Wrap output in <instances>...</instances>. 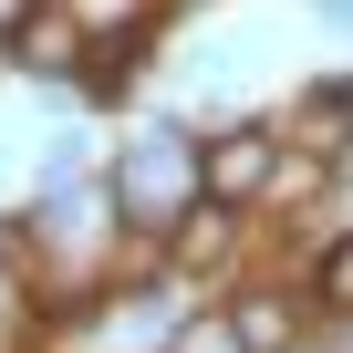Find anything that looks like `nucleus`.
I'll list each match as a JSON object with an SVG mask.
<instances>
[{
    "label": "nucleus",
    "mask_w": 353,
    "mask_h": 353,
    "mask_svg": "<svg viewBox=\"0 0 353 353\" xmlns=\"http://www.w3.org/2000/svg\"><path fill=\"white\" fill-rule=\"evenodd\" d=\"M0 52H21V73H83V21L73 11H32Z\"/></svg>",
    "instance_id": "obj_4"
},
{
    "label": "nucleus",
    "mask_w": 353,
    "mask_h": 353,
    "mask_svg": "<svg viewBox=\"0 0 353 353\" xmlns=\"http://www.w3.org/2000/svg\"><path fill=\"white\" fill-rule=\"evenodd\" d=\"M32 312V291H21V270H11V239H0V322H21Z\"/></svg>",
    "instance_id": "obj_7"
},
{
    "label": "nucleus",
    "mask_w": 353,
    "mask_h": 353,
    "mask_svg": "<svg viewBox=\"0 0 353 353\" xmlns=\"http://www.w3.org/2000/svg\"><path fill=\"white\" fill-rule=\"evenodd\" d=\"M32 11H42V0H0V42H11V32H21Z\"/></svg>",
    "instance_id": "obj_8"
},
{
    "label": "nucleus",
    "mask_w": 353,
    "mask_h": 353,
    "mask_svg": "<svg viewBox=\"0 0 353 353\" xmlns=\"http://www.w3.org/2000/svg\"><path fill=\"white\" fill-rule=\"evenodd\" d=\"M219 322H229L239 353H291V343H301V312H291V291H270V281H239V291L219 301Z\"/></svg>",
    "instance_id": "obj_3"
},
{
    "label": "nucleus",
    "mask_w": 353,
    "mask_h": 353,
    "mask_svg": "<svg viewBox=\"0 0 353 353\" xmlns=\"http://www.w3.org/2000/svg\"><path fill=\"white\" fill-rule=\"evenodd\" d=\"M312 281H322V301H332V312H353V239H332Z\"/></svg>",
    "instance_id": "obj_6"
},
{
    "label": "nucleus",
    "mask_w": 353,
    "mask_h": 353,
    "mask_svg": "<svg viewBox=\"0 0 353 353\" xmlns=\"http://www.w3.org/2000/svg\"><path fill=\"white\" fill-rule=\"evenodd\" d=\"M114 208H125V229L166 239L176 219L198 208V135H188V125L135 135V145H125V166H114Z\"/></svg>",
    "instance_id": "obj_1"
},
{
    "label": "nucleus",
    "mask_w": 353,
    "mask_h": 353,
    "mask_svg": "<svg viewBox=\"0 0 353 353\" xmlns=\"http://www.w3.org/2000/svg\"><path fill=\"white\" fill-rule=\"evenodd\" d=\"M281 176V125H229L219 145H198V208H250Z\"/></svg>",
    "instance_id": "obj_2"
},
{
    "label": "nucleus",
    "mask_w": 353,
    "mask_h": 353,
    "mask_svg": "<svg viewBox=\"0 0 353 353\" xmlns=\"http://www.w3.org/2000/svg\"><path fill=\"white\" fill-rule=\"evenodd\" d=\"M166 353H239V343H229V322H219V312H188V322L166 332Z\"/></svg>",
    "instance_id": "obj_5"
},
{
    "label": "nucleus",
    "mask_w": 353,
    "mask_h": 353,
    "mask_svg": "<svg viewBox=\"0 0 353 353\" xmlns=\"http://www.w3.org/2000/svg\"><path fill=\"white\" fill-rule=\"evenodd\" d=\"M322 21H343V32H353V0H322Z\"/></svg>",
    "instance_id": "obj_9"
}]
</instances>
